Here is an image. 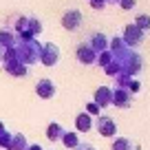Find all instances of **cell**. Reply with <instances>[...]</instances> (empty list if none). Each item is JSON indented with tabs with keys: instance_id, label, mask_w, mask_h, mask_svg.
Wrapping results in <instances>:
<instances>
[{
	"instance_id": "cell-12",
	"label": "cell",
	"mask_w": 150,
	"mask_h": 150,
	"mask_svg": "<svg viewBox=\"0 0 150 150\" xmlns=\"http://www.w3.org/2000/svg\"><path fill=\"white\" fill-rule=\"evenodd\" d=\"M47 137H49L51 141H57V139H62V137H64V128H62L57 122L49 124V128H47Z\"/></svg>"
},
{
	"instance_id": "cell-6",
	"label": "cell",
	"mask_w": 150,
	"mask_h": 150,
	"mask_svg": "<svg viewBox=\"0 0 150 150\" xmlns=\"http://www.w3.org/2000/svg\"><path fill=\"white\" fill-rule=\"evenodd\" d=\"M95 104H97V106H110L112 104V88L99 86V88L95 91Z\"/></svg>"
},
{
	"instance_id": "cell-15",
	"label": "cell",
	"mask_w": 150,
	"mask_h": 150,
	"mask_svg": "<svg viewBox=\"0 0 150 150\" xmlns=\"http://www.w3.org/2000/svg\"><path fill=\"white\" fill-rule=\"evenodd\" d=\"M132 24H135V27H139L141 29V31H150V18H148V16H146V13H141V16H137V20H135V22H132Z\"/></svg>"
},
{
	"instance_id": "cell-17",
	"label": "cell",
	"mask_w": 150,
	"mask_h": 150,
	"mask_svg": "<svg viewBox=\"0 0 150 150\" xmlns=\"http://www.w3.org/2000/svg\"><path fill=\"white\" fill-rule=\"evenodd\" d=\"M117 5L122 7V9H126V11H128V9H132V7L137 5V0H119Z\"/></svg>"
},
{
	"instance_id": "cell-23",
	"label": "cell",
	"mask_w": 150,
	"mask_h": 150,
	"mask_svg": "<svg viewBox=\"0 0 150 150\" xmlns=\"http://www.w3.org/2000/svg\"><path fill=\"white\" fill-rule=\"evenodd\" d=\"M106 2H119V0H106Z\"/></svg>"
},
{
	"instance_id": "cell-22",
	"label": "cell",
	"mask_w": 150,
	"mask_h": 150,
	"mask_svg": "<svg viewBox=\"0 0 150 150\" xmlns=\"http://www.w3.org/2000/svg\"><path fill=\"white\" fill-rule=\"evenodd\" d=\"M2 132H5V126H2V122H0V135H2Z\"/></svg>"
},
{
	"instance_id": "cell-1",
	"label": "cell",
	"mask_w": 150,
	"mask_h": 150,
	"mask_svg": "<svg viewBox=\"0 0 150 150\" xmlns=\"http://www.w3.org/2000/svg\"><path fill=\"white\" fill-rule=\"evenodd\" d=\"M144 38H146V33L141 31L139 27H135V24H128L126 29H124V42L126 44H130V47H137V44H141L144 42Z\"/></svg>"
},
{
	"instance_id": "cell-3",
	"label": "cell",
	"mask_w": 150,
	"mask_h": 150,
	"mask_svg": "<svg viewBox=\"0 0 150 150\" xmlns=\"http://www.w3.org/2000/svg\"><path fill=\"white\" fill-rule=\"evenodd\" d=\"M62 24H64V29H69V31H75V29L82 24V13L77 9H71L64 13V18H62Z\"/></svg>"
},
{
	"instance_id": "cell-19",
	"label": "cell",
	"mask_w": 150,
	"mask_h": 150,
	"mask_svg": "<svg viewBox=\"0 0 150 150\" xmlns=\"http://www.w3.org/2000/svg\"><path fill=\"white\" fill-rule=\"evenodd\" d=\"M86 110H88V115H97V112H99V106H97L95 102H91L88 106H86Z\"/></svg>"
},
{
	"instance_id": "cell-7",
	"label": "cell",
	"mask_w": 150,
	"mask_h": 150,
	"mask_svg": "<svg viewBox=\"0 0 150 150\" xmlns=\"http://www.w3.org/2000/svg\"><path fill=\"white\" fill-rule=\"evenodd\" d=\"M97 130H99V135H104V137H112L117 132V126L112 124L110 117H99L97 119Z\"/></svg>"
},
{
	"instance_id": "cell-20",
	"label": "cell",
	"mask_w": 150,
	"mask_h": 150,
	"mask_svg": "<svg viewBox=\"0 0 150 150\" xmlns=\"http://www.w3.org/2000/svg\"><path fill=\"white\" fill-rule=\"evenodd\" d=\"M73 150H95V146H91V144H77V148H73Z\"/></svg>"
},
{
	"instance_id": "cell-2",
	"label": "cell",
	"mask_w": 150,
	"mask_h": 150,
	"mask_svg": "<svg viewBox=\"0 0 150 150\" xmlns=\"http://www.w3.org/2000/svg\"><path fill=\"white\" fill-rule=\"evenodd\" d=\"M57 57H60V51H57L55 44H44V47L40 49V60H42L44 64H49V66L55 64Z\"/></svg>"
},
{
	"instance_id": "cell-11",
	"label": "cell",
	"mask_w": 150,
	"mask_h": 150,
	"mask_svg": "<svg viewBox=\"0 0 150 150\" xmlns=\"http://www.w3.org/2000/svg\"><path fill=\"white\" fill-rule=\"evenodd\" d=\"M110 150H139V146L132 144V141L126 139V137H119V139L112 141V148Z\"/></svg>"
},
{
	"instance_id": "cell-8",
	"label": "cell",
	"mask_w": 150,
	"mask_h": 150,
	"mask_svg": "<svg viewBox=\"0 0 150 150\" xmlns=\"http://www.w3.org/2000/svg\"><path fill=\"white\" fill-rule=\"evenodd\" d=\"M35 93L40 95V97L49 99V97L55 95V84H53L51 80H40V82H38V86H35Z\"/></svg>"
},
{
	"instance_id": "cell-10",
	"label": "cell",
	"mask_w": 150,
	"mask_h": 150,
	"mask_svg": "<svg viewBox=\"0 0 150 150\" xmlns=\"http://www.w3.org/2000/svg\"><path fill=\"white\" fill-rule=\"evenodd\" d=\"M75 128H77L80 132H88L91 128H93V122H91L88 112H80V115H77V119H75Z\"/></svg>"
},
{
	"instance_id": "cell-5",
	"label": "cell",
	"mask_w": 150,
	"mask_h": 150,
	"mask_svg": "<svg viewBox=\"0 0 150 150\" xmlns=\"http://www.w3.org/2000/svg\"><path fill=\"white\" fill-rule=\"evenodd\" d=\"M77 60L84 62V64H93V62L97 60V53L91 49L88 42H84V44H80V47H77Z\"/></svg>"
},
{
	"instance_id": "cell-14",
	"label": "cell",
	"mask_w": 150,
	"mask_h": 150,
	"mask_svg": "<svg viewBox=\"0 0 150 150\" xmlns=\"http://www.w3.org/2000/svg\"><path fill=\"white\" fill-rule=\"evenodd\" d=\"M62 144H64L66 148H77L80 139H77V135H75V132H64V137H62Z\"/></svg>"
},
{
	"instance_id": "cell-16",
	"label": "cell",
	"mask_w": 150,
	"mask_h": 150,
	"mask_svg": "<svg viewBox=\"0 0 150 150\" xmlns=\"http://www.w3.org/2000/svg\"><path fill=\"white\" fill-rule=\"evenodd\" d=\"M110 57H112V51H104L102 57H99V64H102V66H108V64H110Z\"/></svg>"
},
{
	"instance_id": "cell-4",
	"label": "cell",
	"mask_w": 150,
	"mask_h": 150,
	"mask_svg": "<svg viewBox=\"0 0 150 150\" xmlns=\"http://www.w3.org/2000/svg\"><path fill=\"white\" fill-rule=\"evenodd\" d=\"M112 104L119 108H126L132 104V95L130 91H124V88H112Z\"/></svg>"
},
{
	"instance_id": "cell-9",
	"label": "cell",
	"mask_w": 150,
	"mask_h": 150,
	"mask_svg": "<svg viewBox=\"0 0 150 150\" xmlns=\"http://www.w3.org/2000/svg\"><path fill=\"white\" fill-rule=\"evenodd\" d=\"M88 44H91V49H93L95 53H104L106 47H108V40H106V35H102V33H95V35L88 40Z\"/></svg>"
},
{
	"instance_id": "cell-18",
	"label": "cell",
	"mask_w": 150,
	"mask_h": 150,
	"mask_svg": "<svg viewBox=\"0 0 150 150\" xmlns=\"http://www.w3.org/2000/svg\"><path fill=\"white\" fill-rule=\"evenodd\" d=\"M106 5H108L106 0H91V7H93V9H104Z\"/></svg>"
},
{
	"instance_id": "cell-21",
	"label": "cell",
	"mask_w": 150,
	"mask_h": 150,
	"mask_svg": "<svg viewBox=\"0 0 150 150\" xmlns=\"http://www.w3.org/2000/svg\"><path fill=\"white\" fill-rule=\"evenodd\" d=\"M27 150H42V148H40V146H29Z\"/></svg>"
},
{
	"instance_id": "cell-13",
	"label": "cell",
	"mask_w": 150,
	"mask_h": 150,
	"mask_svg": "<svg viewBox=\"0 0 150 150\" xmlns=\"http://www.w3.org/2000/svg\"><path fill=\"white\" fill-rule=\"evenodd\" d=\"M27 148H29V144H27V139H24V135H13L11 137L9 150H27Z\"/></svg>"
}]
</instances>
